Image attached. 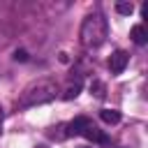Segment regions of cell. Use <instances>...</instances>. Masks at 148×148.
I'll list each match as a JSON object with an SVG mask.
<instances>
[{
	"instance_id": "cell-3",
	"label": "cell",
	"mask_w": 148,
	"mask_h": 148,
	"mask_svg": "<svg viewBox=\"0 0 148 148\" xmlns=\"http://www.w3.org/2000/svg\"><path fill=\"white\" fill-rule=\"evenodd\" d=\"M127 60H130V56H127L125 51H116V53L109 58V69H111V74H120V72L127 67Z\"/></svg>"
},
{
	"instance_id": "cell-9",
	"label": "cell",
	"mask_w": 148,
	"mask_h": 148,
	"mask_svg": "<svg viewBox=\"0 0 148 148\" xmlns=\"http://www.w3.org/2000/svg\"><path fill=\"white\" fill-rule=\"evenodd\" d=\"M116 12L123 14V16H130V14L134 12V5H132V2H118V5H116Z\"/></svg>"
},
{
	"instance_id": "cell-1",
	"label": "cell",
	"mask_w": 148,
	"mask_h": 148,
	"mask_svg": "<svg viewBox=\"0 0 148 148\" xmlns=\"http://www.w3.org/2000/svg\"><path fill=\"white\" fill-rule=\"evenodd\" d=\"M79 37H81V44L86 46V49H97V46H102L104 42H106V37H109V23H106V18L102 16V14H88L86 18H83V23H81V32H79Z\"/></svg>"
},
{
	"instance_id": "cell-2",
	"label": "cell",
	"mask_w": 148,
	"mask_h": 148,
	"mask_svg": "<svg viewBox=\"0 0 148 148\" xmlns=\"http://www.w3.org/2000/svg\"><path fill=\"white\" fill-rule=\"evenodd\" d=\"M56 92H58L56 81H51V79H39V81L30 83V86L23 90V95H21L18 102H16V106H18V109H28V106H37V104L51 102V99L56 97Z\"/></svg>"
},
{
	"instance_id": "cell-8",
	"label": "cell",
	"mask_w": 148,
	"mask_h": 148,
	"mask_svg": "<svg viewBox=\"0 0 148 148\" xmlns=\"http://www.w3.org/2000/svg\"><path fill=\"white\" fill-rule=\"evenodd\" d=\"M79 92H81V83L76 81V83H72V86H67V88H65V92H62V99H74Z\"/></svg>"
},
{
	"instance_id": "cell-13",
	"label": "cell",
	"mask_w": 148,
	"mask_h": 148,
	"mask_svg": "<svg viewBox=\"0 0 148 148\" xmlns=\"http://www.w3.org/2000/svg\"><path fill=\"white\" fill-rule=\"evenodd\" d=\"M37 148H46V146H37Z\"/></svg>"
},
{
	"instance_id": "cell-7",
	"label": "cell",
	"mask_w": 148,
	"mask_h": 148,
	"mask_svg": "<svg viewBox=\"0 0 148 148\" xmlns=\"http://www.w3.org/2000/svg\"><path fill=\"white\" fill-rule=\"evenodd\" d=\"M99 118L106 125H116V123H120V111H116V109H102L99 111Z\"/></svg>"
},
{
	"instance_id": "cell-4",
	"label": "cell",
	"mask_w": 148,
	"mask_h": 148,
	"mask_svg": "<svg viewBox=\"0 0 148 148\" xmlns=\"http://www.w3.org/2000/svg\"><path fill=\"white\" fill-rule=\"evenodd\" d=\"M90 123H92V120H90V118H86V116L74 118L72 123H67V125H65V127H67V130H65V136H76V134H81Z\"/></svg>"
},
{
	"instance_id": "cell-14",
	"label": "cell",
	"mask_w": 148,
	"mask_h": 148,
	"mask_svg": "<svg viewBox=\"0 0 148 148\" xmlns=\"http://www.w3.org/2000/svg\"><path fill=\"white\" fill-rule=\"evenodd\" d=\"M83 148H88V146H83Z\"/></svg>"
},
{
	"instance_id": "cell-6",
	"label": "cell",
	"mask_w": 148,
	"mask_h": 148,
	"mask_svg": "<svg viewBox=\"0 0 148 148\" xmlns=\"http://www.w3.org/2000/svg\"><path fill=\"white\" fill-rule=\"evenodd\" d=\"M130 37H132V42H134V44H139V46L148 44V32H146V28H143L141 23L132 25V30H130Z\"/></svg>"
},
{
	"instance_id": "cell-10",
	"label": "cell",
	"mask_w": 148,
	"mask_h": 148,
	"mask_svg": "<svg viewBox=\"0 0 148 148\" xmlns=\"http://www.w3.org/2000/svg\"><path fill=\"white\" fill-rule=\"evenodd\" d=\"M90 92H95V97L102 99V97L106 95V92H104V83H102V81H92V83H90Z\"/></svg>"
},
{
	"instance_id": "cell-11",
	"label": "cell",
	"mask_w": 148,
	"mask_h": 148,
	"mask_svg": "<svg viewBox=\"0 0 148 148\" xmlns=\"http://www.w3.org/2000/svg\"><path fill=\"white\" fill-rule=\"evenodd\" d=\"M14 60H18V62H25V60H28V53H25L23 49H18V51H14Z\"/></svg>"
},
{
	"instance_id": "cell-12",
	"label": "cell",
	"mask_w": 148,
	"mask_h": 148,
	"mask_svg": "<svg viewBox=\"0 0 148 148\" xmlns=\"http://www.w3.org/2000/svg\"><path fill=\"white\" fill-rule=\"evenodd\" d=\"M2 118H5V111H2V106H0V123H2Z\"/></svg>"
},
{
	"instance_id": "cell-5",
	"label": "cell",
	"mask_w": 148,
	"mask_h": 148,
	"mask_svg": "<svg viewBox=\"0 0 148 148\" xmlns=\"http://www.w3.org/2000/svg\"><path fill=\"white\" fill-rule=\"evenodd\" d=\"M81 134H83L88 141H95V143H102V146H106V143H109V136H106V134H102V132H99V130H97L92 123H90V125H88V127H86Z\"/></svg>"
}]
</instances>
